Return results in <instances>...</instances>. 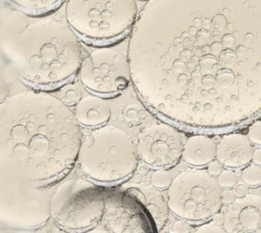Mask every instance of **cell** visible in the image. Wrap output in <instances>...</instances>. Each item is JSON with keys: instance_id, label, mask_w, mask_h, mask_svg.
Segmentation results:
<instances>
[{"instance_id": "obj_1", "label": "cell", "mask_w": 261, "mask_h": 233, "mask_svg": "<svg viewBox=\"0 0 261 233\" xmlns=\"http://www.w3.org/2000/svg\"><path fill=\"white\" fill-rule=\"evenodd\" d=\"M80 124L61 99L43 92H21L0 106L2 173L36 188L71 170L82 144Z\"/></svg>"}, {"instance_id": "obj_2", "label": "cell", "mask_w": 261, "mask_h": 233, "mask_svg": "<svg viewBox=\"0 0 261 233\" xmlns=\"http://www.w3.org/2000/svg\"><path fill=\"white\" fill-rule=\"evenodd\" d=\"M2 47L22 80L42 89L65 84L83 60L79 35L69 25L53 19L32 22L8 35Z\"/></svg>"}, {"instance_id": "obj_3", "label": "cell", "mask_w": 261, "mask_h": 233, "mask_svg": "<svg viewBox=\"0 0 261 233\" xmlns=\"http://www.w3.org/2000/svg\"><path fill=\"white\" fill-rule=\"evenodd\" d=\"M132 137L114 126H102L82 141L79 160L81 170L91 181L115 184L134 174L139 162Z\"/></svg>"}, {"instance_id": "obj_4", "label": "cell", "mask_w": 261, "mask_h": 233, "mask_svg": "<svg viewBox=\"0 0 261 233\" xmlns=\"http://www.w3.org/2000/svg\"><path fill=\"white\" fill-rule=\"evenodd\" d=\"M113 190L94 181H65L51 197L55 222L65 231L103 232Z\"/></svg>"}, {"instance_id": "obj_5", "label": "cell", "mask_w": 261, "mask_h": 233, "mask_svg": "<svg viewBox=\"0 0 261 233\" xmlns=\"http://www.w3.org/2000/svg\"><path fill=\"white\" fill-rule=\"evenodd\" d=\"M137 0H68L65 16L79 37L101 44L124 36L137 20Z\"/></svg>"}, {"instance_id": "obj_6", "label": "cell", "mask_w": 261, "mask_h": 233, "mask_svg": "<svg viewBox=\"0 0 261 233\" xmlns=\"http://www.w3.org/2000/svg\"><path fill=\"white\" fill-rule=\"evenodd\" d=\"M168 189L169 210L183 220H206L222 207L223 188L218 179L207 171L181 172L174 178Z\"/></svg>"}, {"instance_id": "obj_7", "label": "cell", "mask_w": 261, "mask_h": 233, "mask_svg": "<svg viewBox=\"0 0 261 233\" xmlns=\"http://www.w3.org/2000/svg\"><path fill=\"white\" fill-rule=\"evenodd\" d=\"M79 73L84 86L100 97L117 95L132 81L128 57L114 48L93 51L84 57Z\"/></svg>"}, {"instance_id": "obj_8", "label": "cell", "mask_w": 261, "mask_h": 233, "mask_svg": "<svg viewBox=\"0 0 261 233\" xmlns=\"http://www.w3.org/2000/svg\"><path fill=\"white\" fill-rule=\"evenodd\" d=\"M185 144L181 134L164 123L145 128L139 136V157L146 165L155 169L175 166L182 158Z\"/></svg>"}, {"instance_id": "obj_9", "label": "cell", "mask_w": 261, "mask_h": 233, "mask_svg": "<svg viewBox=\"0 0 261 233\" xmlns=\"http://www.w3.org/2000/svg\"><path fill=\"white\" fill-rule=\"evenodd\" d=\"M15 187L7 195L6 205L2 204L1 213L7 222L23 228H36L46 222L51 213V201L41 192L34 191L36 187L28 186L25 190Z\"/></svg>"}, {"instance_id": "obj_10", "label": "cell", "mask_w": 261, "mask_h": 233, "mask_svg": "<svg viewBox=\"0 0 261 233\" xmlns=\"http://www.w3.org/2000/svg\"><path fill=\"white\" fill-rule=\"evenodd\" d=\"M224 214L226 232H261V196L237 197Z\"/></svg>"}, {"instance_id": "obj_11", "label": "cell", "mask_w": 261, "mask_h": 233, "mask_svg": "<svg viewBox=\"0 0 261 233\" xmlns=\"http://www.w3.org/2000/svg\"><path fill=\"white\" fill-rule=\"evenodd\" d=\"M248 136L241 134L224 135L217 144L216 158L222 165L238 168L248 164L254 149Z\"/></svg>"}, {"instance_id": "obj_12", "label": "cell", "mask_w": 261, "mask_h": 233, "mask_svg": "<svg viewBox=\"0 0 261 233\" xmlns=\"http://www.w3.org/2000/svg\"><path fill=\"white\" fill-rule=\"evenodd\" d=\"M74 115L79 124L87 128L98 129L105 126L111 117V109L100 96H88L76 105Z\"/></svg>"}, {"instance_id": "obj_13", "label": "cell", "mask_w": 261, "mask_h": 233, "mask_svg": "<svg viewBox=\"0 0 261 233\" xmlns=\"http://www.w3.org/2000/svg\"><path fill=\"white\" fill-rule=\"evenodd\" d=\"M128 191L137 196L156 224L159 231L165 226L169 216L167 199L155 187L134 184L124 187Z\"/></svg>"}, {"instance_id": "obj_14", "label": "cell", "mask_w": 261, "mask_h": 233, "mask_svg": "<svg viewBox=\"0 0 261 233\" xmlns=\"http://www.w3.org/2000/svg\"><path fill=\"white\" fill-rule=\"evenodd\" d=\"M217 144L205 135L190 137L185 143L182 158L189 165H207L216 158Z\"/></svg>"}, {"instance_id": "obj_15", "label": "cell", "mask_w": 261, "mask_h": 233, "mask_svg": "<svg viewBox=\"0 0 261 233\" xmlns=\"http://www.w3.org/2000/svg\"><path fill=\"white\" fill-rule=\"evenodd\" d=\"M15 7L27 13H42L50 11L63 0H7Z\"/></svg>"}, {"instance_id": "obj_16", "label": "cell", "mask_w": 261, "mask_h": 233, "mask_svg": "<svg viewBox=\"0 0 261 233\" xmlns=\"http://www.w3.org/2000/svg\"><path fill=\"white\" fill-rule=\"evenodd\" d=\"M123 116L127 124L137 126L146 119V112L138 105L132 104L124 109Z\"/></svg>"}, {"instance_id": "obj_17", "label": "cell", "mask_w": 261, "mask_h": 233, "mask_svg": "<svg viewBox=\"0 0 261 233\" xmlns=\"http://www.w3.org/2000/svg\"><path fill=\"white\" fill-rule=\"evenodd\" d=\"M241 179L244 184L250 187L261 185V167L258 165H250L243 170Z\"/></svg>"}, {"instance_id": "obj_18", "label": "cell", "mask_w": 261, "mask_h": 233, "mask_svg": "<svg viewBox=\"0 0 261 233\" xmlns=\"http://www.w3.org/2000/svg\"><path fill=\"white\" fill-rule=\"evenodd\" d=\"M172 176L170 172L166 170V169H158L154 172L151 178V183L152 186L159 190H164L169 188L172 184Z\"/></svg>"}, {"instance_id": "obj_19", "label": "cell", "mask_w": 261, "mask_h": 233, "mask_svg": "<svg viewBox=\"0 0 261 233\" xmlns=\"http://www.w3.org/2000/svg\"><path fill=\"white\" fill-rule=\"evenodd\" d=\"M82 93L80 88L74 85H69L62 91L61 100L68 106H74L82 100Z\"/></svg>"}, {"instance_id": "obj_20", "label": "cell", "mask_w": 261, "mask_h": 233, "mask_svg": "<svg viewBox=\"0 0 261 233\" xmlns=\"http://www.w3.org/2000/svg\"><path fill=\"white\" fill-rule=\"evenodd\" d=\"M218 181L223 189H230L238 184V175L233 170H223L218 175Z\"/></svg>"}, {"instance_id": "obj_21", "label": "cell", "mask_w": 261, "mask_h": 233, "mask_svg": "<svg viewBox=\"0 0 261 233\" xmlns=\"http://www.w3.org/2000/svg\"><path fill=\"white\" fill-rule=\"evenodd\" d=\"M247 136L253 144L261 146V120L253 123L249 128Z\"/></svg>"}, {"instance_id": "obj_22", "label": "cell", "mask_w": 261, "mask_h": 233, "mask_svg": "<svg viewBox=\"0 0 261 233\" xmlns=\"http://www.w3.org/2000/svg\"><path fill=\"white\" fill-rule=\"evenodd\" d=\"M196 232H226L224 227L218 225L215 222H208L198 227Z\"/></svg>"}, {"instance_id": "obj_23", "label": "cell", "mask_w": 261, "mask_h": 233, "mask_svg": "<svg viewBox=\"0 0 261 233\" xmlns=\"http://www.w3.org/2000/svg\"><path fill=\"white\" fill-rule=\"evenodd\" d=\"M237 197L238 196L235 194L233 190L226 189V190H223L222 193H221V202H222L223 204H226V205H230L232 202H234Z\"/></svg>"}, {"instance_id": "obj_24", "label": "cell", "mask_w": 261, "mask_h": 233, "mask_svg": "<svg viewBox=\"0 0 261 233\" xmlns=\"http://www.w3.org/2000/svg\"><path fill=\"white\" fill-rule=\"evenodd\" d=\"M207 171L212 176H218L223 171V165L218 161H212L207 164Z\"/></svg>"}, {"instance_id": "obj_25", "label": "cell", "mask_w": 261, "mask_h": 233, "mask_svg": "<svg viewBox=\"0 0 261 233\" xmlns=\"http://www.w3.org/2000/svg\"><path fill=\"white\" fill-rule=\"evenodd\" d=\"M172 231L174 232H191L192 228L190 225L184 220H178L174 224Z\"/></svg>"}, {"instance_id": "obj_26", "label": "cell", "mask_w": 261, "mask_h": 233, "mask_svg": "<svg viewBox=\"0 0 261 233\" xmlns=\"http://www.w3.org/2000/svg\"><path fill=\"white\" fill-rule=\"evenodd\" d=\"M233 191L238 197H242L248 193V189L244 184H237L233 187Z\"/></svg>"}, {"instance_id": "obj_27", "label": "cell", "mask_w": 261, "mask_h": 233, "mask_svg": "<svg viewBox=\"0 0 261 233\" xmlns=\"http://www.w3.org/2000/svg\"><path fill=\"white\" fill-rule=\"evenodd\" d=\"M252 161L256 165L261 167V148L256 149L253 152V158Z\"/></svg>"}, {"instance_id": "obj_28", "label": "cell", "mask_w": 261, "mask_h": 233, "mask_svg": "<svg viewBox=\"0 0 261 233\" xmlns=\"http://www.w3.org/2000/svg\"><path fill=\"white\" fill-rule=\"evenodd\" d=\"M212 219H213V221L212 222H215L216 225H221L223 226L224 222V214H222V213H217L212 216Z\"/></svg>"}, {"instance_id": "obj_29", "label": "cell", "mask_w": 261, "mask_h": 233, "mask_svg": "<svg viewBox=\"0 0 261 233\" xmlns=\"http://www.w3.org/2000/svg\"><path fill=\"white\" fill-rule=\"evenodd\" d=\"M260 193H261V188H260Z\"/></svg>"}]
</instances>
